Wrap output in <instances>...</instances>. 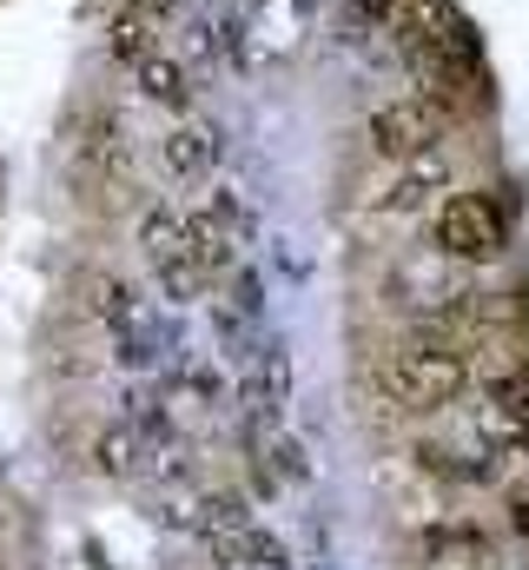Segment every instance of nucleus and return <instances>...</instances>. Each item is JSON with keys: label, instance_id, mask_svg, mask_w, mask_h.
<instances>
[{"label": "nucleus", "instance_id": "3", "mask_svg": "<svg viewBox=\"0 0 529 570\" xmlns=\"http://www.w3.org/2000/svg\"><path fill=\"white\" fill-rule=\"evenodd\" d=\"M430 246L450 266H497L510 253V213L483 186H450L430 206Z\"/></svg>", "mask_w": 529, "mask_h": 570}, {"label": "nucleus", "instance_id": "6", "mask_svg": "<svg viewBox=\"0 0 529 570\" xmlns=\"http://www.w3.org/2000/svg\"><path fill=\"white\" fill-rule=\"evenodd\" d=\"M186 233H192V253H199L206 279L219 285L239 259H246V246H252V213L239 206V193L219 186L206 206H186Z\"/></svg>", "mask_w": 529, "mask_h": 570}, {"label": "nucleus", "instance_id": "7", "mask_svg": "<svg viewBox=\"0 0 529 570\" xmlns=\"http://www.w3.org/2000/svg\"><path fill=\"white\" fill-rule=\"evenodd\" d=\"M450 186H457V173H450V153H443V146H437V153H417V159H397L391 179L371 193V213H385V219H417V213H430Z\"/></svg>", "mask_w": 529, "mask_h": 570}, {"label": "nucleus", "instance_id": "15", "mask_svg": "<svg viewBox=\"0 0 529 570\" xmlns=\"http://www.w3.org/2000/svg\"><path fill=\"white\" fill-rule=\"evenodd\" d=\"M120 13H132V20H146V27L159 33L166 20H179V13H186V0H120Z\"/></svg>", "mask_w": 529, "mask_h": 570}, {"label": "nucleus", "instance_id": "4", "mask_svg": "<svg viewBox=\"0 0 529 570\" xmlns=\"http://www.w3.org/2000/svg\"><path fill=\"white\" fill-rule=\"evenodd\" d=\"M132 239H139V259H146V273H152V285H159V298H172V305H199V298L212 292L206 266H199V253H192V233H186V206L152 199V206L139 213Z\"/></svg>", "mask_w": 529, "mask_h": 570}, {"label": "nucleus", "instance_id": "1", "mask_svg": "<svg viewBox=\"0 0 529 570\" xmlns=\"http://www.w3.org/2000/svg\"><path fill=\"white\" fill-rule=\"evenodd\" d=\"M391 33H397L403 73L417 80V94H423L430 107L457 114V107L483 100V94H477V40H470V27L457 20L450 0H403V13L391 20Z\"/></svg>", "mask_w": 529, "mask_h": 570}, {"label": "nucleus", "instance_id": "10", "mask_svg": "<svg viewBox=\"0 0 529 570\" xmlns=\"http://www.w3.org/2000/svg\"><path fill=\"white\" fill-rule=\"evenodd\" d=\"M246 524H252V498H246L239 484H199L192 504H186V531H199V538H212V544L239 538Z\"/></svg>", "mask_w": 529, "mask_h": 570}, {"label": "nucleus", "instance_id": "14", "mask_svg": "<svg viewBox=\"0 0 529 570\" xmlns=\"http://www.w3.org/2000/svg\"><path fill=\"white\" fill-rule=\"evenodd\" d=\"M152 40H159V33H152L146 20H132V13H113V27H107V53H113L120 67H132V60H139Z\"/></svg>", "mask_w": 529, "mask_h": 570}, {"label": "nucleus", "instance_id": "11", "mask_svg": "<svg viewBox=\"0 0 529 570\" xmlns=\"http://www.w3.org/2000/svg\"><path fill=\"white\" fill-rule=\"evenodd\" d=\"M483 419H490L497 438L529 444V372H503V379L483 385Z\"/></svg>", "mask_w": 529, "mask_h": 570}, {"label": "nucleus", "instance_id": "18", "mask_svg": "<svg viewBox=\"0 0 529 570\" xmlns=\"http://www.w3.org/2000/svg\"><path fill=\"white\" fill-rule=\"evenodd\" d=\"M0 570H13V551H7V531H0Z\"/></svg>", "mask_w": 529, "mask_h": 570}, {"label": "nucleus", "instance_id": "8", "mask_svg": "<svg viewBox=\"0 0 529 570\" xmlns=\"http://www.w3.org/2000/svg\"><path fill=\"white\" fill-rule=\"evenodd\" d=\"M127 73H132V87H139V100H152L159 114H179V120H186V114H192V100H199V80H192V67H186L172 47H159V40H152V47L132 60Z\"/></svg>", "mask_w": 529, "mask_h": 570}, {"label": "nucleus", "instance_id": "16", "mask_svg": "<svg viewBox=\"0 0 529 570\" xmlns=\"http://www.w3.org/2000/svg\"><path fill=\"white\" fill-rule=\"evenodd\" d=\"M510 524L529 538V491H510Z\"/></svg>", "mask_w": 529, "mask_h": 570}, {"label": "nucleus", "instance_id": "9", "mask_svg": "<svg viewBox=\"0 0 529 570\" xmlns=\"http://www.w3.org/2000/svg\"><path fill=\"white\" fill-rule=\"evenodd\" d=\"M219 159H226V134L206 127V120H179V127L159 134V166H166V179H179V186L212 179Z\"/></svg>", "mask_w": 529, "mask_h": 570}, {"label": "nucleus", "instance_id": "17", "mask_svg": "<svg viewBox=\"0 0 529 570\" xmlns=\"http://www.w3.org/2000/svg\"><path fill=\"white\" fill-rule=\"evenodd\" d=\"M212 570H259V564H246V558H232V551H219V558H212Z\"/></svg>", "mask_w": 529, "mask_h": 570}, {"label": "nucleus", "instance_id": "5", "mask_svg": "<svg viewBox=\"0 0 529 570\" xmlns=\"http://www.w3.org/2000/svg\"><path fill=\"white\" fill-rule=\"evenodd\" d=\"M443 134H450V114H443V107H430L423 94H397L385 107H371V120H365V153L385 159V166H397V159L437 153Z\"/></svg>", "mask_w": 529, "mask_h": 570}, {"label": "nucleus", "instance_id": "12", "mask_svg": "<svg viewBox=\"0 0 529 570\" xmlns=\"http://www.w3.org/2000/svg\"><path fill=\"white\" fill-rule=\"evenodd\" d=\"M80 292H87V312H93L100 325H113V332L139 318V292H132V279H127V273H113V266L87 273V279H80Z\"/></svg>", "mask_w": 529, "mask_h": 570}, {"label": "nucleus", "instance_id": "13", "mask_svg": "<svg viewBox=\"0 0 529 570\" xmlns=\"http://www.w3.org/2000/svg\"><path fill=\"white\" fill-rule=\"evenodd\" d=\"M93 471H100V478H139V471H146V438H139L127 419L100 425L93 431Z\"/></svg>", "mask_w": 529, "mask_h": 570}, {"label": "nucleus", "instance_id": "2", "mask_svg": "<svg viewBox=\"0 0 529 570\" xmlns=\"http://www.w3.org/2000/svg\"><path fill=\"white\" fill-rule=\"evenodd\" d=\"M470 352L477 345H463V338H443V332L410 325V338H397L391 352H385L378 385H385V399H391L397 412H423V419L430 412H450L470 392V379H477Z\"/></svg>", "mask_w": 529, "mask_h": 570}]
</instances>
